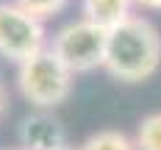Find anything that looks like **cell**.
I'll return each instance as SVG.
<instances>
[{
	"instance_id": "obj_2",
	"label": "cell",
	"mask_w": 161,
	"mask_h": 150,
	"mask_svg": "<svg viewBox=\"0 0 161 150\" xmlns=\"http://www.w3.org/2000/svg\"><path fill=\"white\" fill-rule=\"evenodd\" d=\"M75 75L64 67V61L45 47L17 67V89L36 111H53L72 95Z\"/></svg>"
},
{
	"instance_id": "obj_8",
	"label": "cell",
	"mask_w": 161,
	"mask_h": 150,
	"mask_svg": "<svg viewBox=\"0 0 161 150\" xmlns=\"http://www.w3.org/2000/svg\"><path fill=\"white\" fill-rule=\"evenodd\" d=\"M133 145L136 150H161V111H150L139 119Z\"/></svg>"
},
{
	"instance_id": "obj_1",
	"label": "cell",
	"mask_w": 161,
	"mask_h": 150,
	"mask_svg": "<svg viewBox=\"0 0 161 150\" xmlns=\"http://www.w3.org/2000/svg\"><path fill=\"white\" fill-rule=\"evenodd\" d=\"M161 67V33L147 17L133 14L106 36L103 69L122 83H142Z\"/></svg>"
},
{
	"instance_id": "obj_13",
	"label": "cell",
	"mask_w": 161,
	"mask_h": 150,
	"mask_svg": "<svg viewBox=\"0 0 161 150\" xmlns=\"http://www.w3.org/2000/svg\"><path fill=\"white\" fill-rule=\"evenodd\" d=\"M69 150H75V147H69Z\"/></svg>"
},
{
	"instance_id": "obj_4",
	"label": "cell",
	"mask_w": 161,
	"mask_h": 150,
	"mask_svg": "<svg viewBox=\"0 0 161 150\" xmlns=\"http://www.w3.org/2000/svg\"><path fill=\"white\" fill-rule=\"evenodd\" d=\"M47 42L42 19L31 17L14 0H0V58L19 67L31 56L42 53Z\"/></svg>"
},
{
	"instance_id": "obj_9",
	"label": "cell",
	"mask_w": 161,
	"mask_h": 150,
	"mask_svg": "<svg viewBox=\"0 0 161 150\" xmlns=\"http://www.w3.org/2000/svg\"><path fill=\"white\" fill-rule=\"evenodd\" d=\"M19 8H25L31 17H36V19H50V17H56V14H61L67 8V3L69 0H14Z\"/></svg>"
},
{
	"instance_id": "obj_11",
	"label": "cell",
	"mask_w": 161,
	"mask_h": 150,
	"mask_svg": "<svg viewBox=\"0 0 161 150\" xmlns=\"http://www.w3.org/2000/svg\"><path fill=\"white\" fill-rule=\"evenodd\" d=\"M3 108H6V89H3V83H0V114H3Z\"/></svg>"
},
{
	"instance_id": "obj_3",
	"label": "cell",
	"mask_w": 161,
	"mask_h": 150,
	"mask_svg": "<svg viewBox=\"0 0 161 150\" xmlns=\"http://www.w3.org/2000/svg\"><path fill=\"white\" fill-rule=\"evenodd\" d=\"M106 36L108 33L103 28H97L89 19L80 17V19H72V22L61 25L50 36L47 47L64 61V67L72 75H80V72H92L97 67H103Z\"/></svg>"
},
{
	"instance_id": "obj_12",
	"label": "cell",
	"mask_w": 161,
	"mask_h": 150,
	"mask_svg": "<svg viewBox=\"0 0 161 150\" xmlns=\"http://www.w3.org/2000/svg\"><path fill=\"white\" fill-rule=\"evenodd\" d=\"M6 150H22V147H6Z\"/></svg>"
},
{
	"instance_id": "obj_5",
	"label": "cell",
	"mask_w": 161,
	"mask_h": 150,
	"mask_svg": "<svg viewBox=\"0 0 161 150\" xmlns=\"http://www.w3.org/2000/svg\"><path fill=\"white\" fill-rule=\"evenodd\" d=\"M22 150H69L67 131L53 111H33L19 125Z\"/></svg>"
},
{
	"instance_id": "obj_6",
	"label": "cell",
	"mask_w": 161,
	"mask_h": 150,
	"mask_svg": "<svg viewBox=\"0 0 161 150\" xmlns=\"http://www.w3.org/2000/svg\"><path fill=\"white\" fill-rule=\"evenodd\" d=\"M80 14L83 19H89L92 25L108 33L133 17V3L130 0H80Z\"/></svg>"
},
{
	"instance_id": "obj_10",
	"label": "cell",
	"mask_w": 161,
	"mask_h": 150,
	"mask_svg": "<svg viewBox=\"0 0 161 150\" xmlns=\"http://www.w3.org/2000/svg\"><path fill=\"white\" fill-rule=\"evenodd\" d=\"M133 8H145V11H161V0H130Z\"/></svg>"
},
{
	"instance_id": "obj_7",
	"label": "cell",
	"mask_w": 161,
	"mask_h": 150,
	"mask_svg": "<svg viewBox=\"0 0 161 150\" xmlns=\"http://www.w3.org/2000/svg\"><path fill=\"white\" fill-rule=\"evenodd\" d=\"M75 150H136V145H133V139L128 133L106 128V131H97L92 136H86Z\"/></svg>"
}]
</instances>
